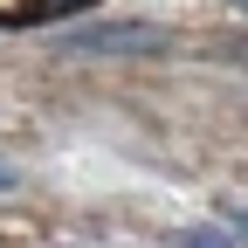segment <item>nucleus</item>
I'll list each match as a JSON object with an SVG mask.
<instances>
[{
  "label": "nucleus",
  "instance_id": "nucleus-4",
  "mask_svg": "<svg viewBox=\"0 0 248 248\" xmlns=\"http://www.w3.org/2000/svg\"><path fill=\"white\" fill-rule=\"evenodd\" d=\"M0 193H14V172H7V166H0Z\"/></svg>",
  "mask_w": 248,
  "mask_h": 248
},
{
  "label": "nucleus",
  "instance_id": "nucleus-2",
  "mask_svg": "<svg viewBox=\"0 0 248 248\" xmlns=\"http://www.w3.org/2000/svg\"><path fill=\"white\" fill-rule=\"evenodd\" d=\"M179 248H241L234 234H207V228H186L179 234Z\"/></svg>",
  "mask_w": 248,
  "mask_h": 248
},
{
  "label": "nucleus",
  "instance_id": "nucleus-3",
  "mask_svg": "<svg viewBox=\"0 0 248 248\" xmlns=\"http://www.w3.org/2000/svg\"><path fill=\"white\" fill-rule=\"evenodd\" d=\"M69 7H83V0H35V14H69Z\"/></svg>",
  "mask_w": 248,
  "mask_h": 248
},
{
  "label": "nucleus",
  "instance_id": "nucleus-5",
  "mask_svg": "<svg viewBox=\"0 0 248 248\" xmlns=\"http://www.w3.org/2000/svg\"><path fill=\"white\" fill-rule=\"evenodd\" d=\"M234 228H241V234H248V214H234Z\"/></svg>",
  "mask_w": 248,
  "mask_h": 248
},
{
  "label": "nucleus",
  "instance_id": "nucleus-1",
  "mask_svg": "<svg viewBox=\"0 0 248 248\" xmlns=\"http://www.w3.org/2000/svg\"><path fill=\"white\" fill-rule=\"evenodd\" d=\"M69 48H83V55H159V48H172V35L152 21H110V28L69 35Z\"/></svg>",
  "mask_w": 248,
  "mask_h": 248
}]
</instances>
